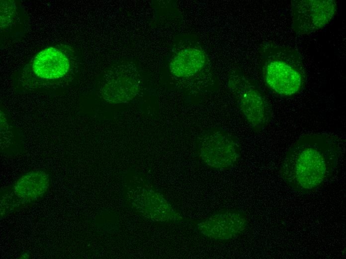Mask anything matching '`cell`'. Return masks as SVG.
I'll return each instance as SVG.
<instances>
[{
	"mask_svg": "<svg viewBox=\"0 0 346 259\" xmlns=\"http://www.w3.org/2000/svg\"><path fill=\"white\" fill-rule=\"evenodd\" d=\"M261 55L263 78L272 91L280 96L289 97L302 90L305 73L298 51L271 41L262 46Z\"/></svg>",
	"mask_w": 346,
	"mask_h": 259,
	"instance_id": "obj_2",
	"label": "cell"
},
{
	"mask_svg": "<svg viewBox=\"0 0 346 259\" xmlns=\"http://www.w3.org/2000/svg\"><path fill=\"white\" fill-rule=\"evenodd\" d=\"M249 222L243 211L230 209L217 212L197 224V229L205 237L217 241L236 238L248 229Z\"/></svg>",
	"mask_w": 346,
	"mask_h": 259,
	"instance_id": "obj_6",
	"label": "cell"
},
{
	"mask_svg": "<svg viewBox=\"0 0 346 259\" xmlns=\"http://www.w3.org/2000/svg\"><path fill=\"white\" fill-rule=\"evenodd\" d=\"M228 85L248 124L257 130L267 126L272 118L271 109L259 89L248 78L240 74L232 76Z\"/></svg>",
	"mask_w": 346,
	"mask_h": 259,
	"instance_id": "obj_3",
	"label": "cell"
},
{
	"mask_svg": "<svg viewBox=\"0 0 346 259\" xmlns=\"http://www.w3.org/2000/svg\"><path fill=\"white\" fill-rule=\"evenodd\" d=\"M337 10L334 0H294L291 1V26L300 35L317 32L326 26Z\"/></svg>",
	"mask_w": 346,
	"mask_h": 259,
	"instance_id": "obj_4",
	"label": "cell"
},
{
	"mask_svg": "<svg viewBox=\"0 0 346 259\" xmlns=\"http://www.w3.org/2000/svg\"><path fill=\"white\" fill-rule=\"evenodd\" d=\"M73 51L62 46H51L39 52L27 65L34 76L42 79L63 77L74 66Z\"/></svg>",
	"mask_w": 346,
	"mask_h": 259,
	"instance_id": "obj_7",
	"label": "cell"
},
{
	"mask_svg": "<svg viewBox=\"0 0 346 259\" xmlns=\"http://www.w3.org/2000/svg\"><path fill=\"white\" fill-rule=\"evenodd\" d=\"M206 61L204 52L199 49L188 48L179 51L170 64L171 73L178 77H188L196 74Z\"/></svg>",
	"mask_w": 346,
	"mask_h": 259,
	"instance_id": "obj_10",
	"label": "cell"
},
{
	"mask_svg": "<svg viewBox=\"0 0 346 259\" xmlns=\"http://www.w3.org/2000/svg\"><path fill=\"white\" fill-rule=\"evenodd\" d=\"M198 153L207 166L216 169L233 167L238 163L241 154L238 141L221 131L203 136L198 144Z\"/></svg>",
	"mask_w": 346,
	"mask_h": 259,
	"instance_id": "obj_5",
	"label": "cell"
},
{
	"mask_svg": "<svg viewBox=\"0 0 346 259\" xmlns=\"http://www.w3.org/2000/svg\"><path fill=\"white\" fill-rule=\"evenodd\" d=\"M140 87V81L136 71L129 66H122L104 84L101 94L109 103H126L135 97Z\"/></svg>",
	"mask_w": 346,
	"mask_h": 259,
	"instance_id": "obj_8",
	"label": "cell"
},
{
	"mask_svg": "<svg viewBox=\"0 0 346 259\" xmlns=\"http://www.w3.org/2000/svg\"><path fill=\"white\" fill-rule=\"evenodd\" d=\"M342 149V141L335 135H305L287 151L281 165V177L296 191H316L334 173Z\"/></svg>",
	"mask_w": 346,
	"mask_h": 259,
	"instance_id": "obj_1",
	"label": "cell"
},
{
	"mask_svg": "<svg viewBox=\"0 0 346 259\" xmlns=\"http://www.w3.org/2000/svg\"><path fill=\"white\" fill-rule=\"evenodd\" d=\"M49 178L41 170L26 173L15 182L13 192L23 201L31 202L42 196L48 190Z\"/></svg>",
	"mask_w": 346,
	"mask_h": 259,
	"instance_id": "obj_9",
	"label": "cell"
}]
</instances>
